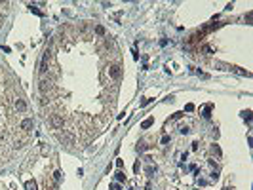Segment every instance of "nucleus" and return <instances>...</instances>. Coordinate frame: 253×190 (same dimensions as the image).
Returning <instances> with one entry per match:
<instances>
[{
    "label": "nucleus",
    "mask_w": 253,
    "mask_h": 190,
    "mask_svg": "<svg viewBox=\"0 0 253 190\" xmlns=\"http://www.w3.org/2000/svg\"><path fill=\"white\" fill-rule=\"evenodd\" d=\"M50 124L55 127V129H61V127L65 126V118H63V114H57V112L50 114Z\"/></svg>",
    "instance_id": "f257e3e1"
},
{
    "label": "nucleus",
    "mask_w": 253,
    "mask_h": 190,
    "mask_svg": "<svg viewBox=\"0 0 253 190\" xmlns=\"http://www.w3.org/2000/svg\"><path fill=\"white\" fill-rule=\"evenodd\" d=\"M109 76H111L112 80H118V78L122 76V67H120L118 63L111 65V67H109Z\"/></svg>",
    "instance_id": "f03ea898"
},
{
    "label": "nucleus",
    "mask_w": 253,
    "mask_h": 190,
    "mask_svg": "<svg viewBox=\"0 0 253 190\" xmlns=\"http://www.w3.org/2000/svg\"><path fill=\"white\" fill-rule=\"evenodd\" d=\"M14 107H15L17 112H27V103H25V99H21V97H15Z\"/></svg>",
    "instance_id": "7ed1b4c3"
},
{
    "label": "nucleus",
    "mask_w": 253,
    "mask_h": 190,
    "mask_svg": "<svg viewBox=\"0 0 253 190\" xmlns=\"http://www.w3.org/2000/svg\"><path fill=\"white\" fill-rule=\"evenodd\" d=\"M32 126H34L32 118H25V120H21V124H19V129H23V131H31Z\"/></svg>",
    "instance_id": "20e7f679"
},
{
    "label": "nucleus",
    "mask_w": 253,
    "mask_h": 190,
    "mask_svg": "<svg viewBox=\"0 0 253 190\" xmlns=\"http://www.w3.org/2000/svg\"><path fill=\"white\" fill-rule=\"evenodd\" d=\"M152 124H154V118H147V120L141 124V127H143V129H147V127H150V126H152Z\"/></svg>",
    "instance_id": "39448f33"
},
{
    "label": "nucleus",
    "mask_w": 253,
    "mask_h": 190,
    "mask_svg": "<svg viewBox=\"0 0 253 190\" xmlns=\"http://www.w3.org/2000/svg\"><path fill=\"white\" fill-rule=\"evenodd\" d=\"M25 188H27V190H36V182H34V181H27V182H25Z\"/></svg>",
    "instance_id": "423d86ee"
},
{
    "label": "nucleus",
    "mask_w": 253,
    "mask_h": 190,
    "mask_svg": "<svg viewBox=\"0 0 253 190\" xmlns=\"http://www.w3.org/2000/svg\"><path fill=\"white\" fill-rule=\"evenodd\" d=\"M116 179H118V181H126V175L122 171H118V173H116Z\"/></svg>",
    "instance_id": "0eeeda50"
},
{
    "label": "nucleus",
    "mask_w": 253,
    "mask_h": 190,
    "mask_svg": "<svg viewBox=\"0 0 253 190\" xmlns=\"http://www.w3.org/2000/svg\"><path fill=\"white\" fill-rule=\"evenodd\" d=\"M95 32H97V34H105V29H103L101 25H97V27H95Z\"/></svg>",
    "instance_id": "6e6552de"
},
{
    "label": "nucleus",
    "mask_w": 253,
    "mask_h": 190,
    "mask_svg": "<svg viewBox=\"0 0 253 190\" xmlns=\"http://www.w3.org/2000/svg\"><path fill=\"white\" fill-rule=\"evenodd\" d=\"M185 110H187V112H192V110H194V105H187V107H185Z\"/></svg>",
    "instance_id": "1a4fd4ad"
},
{
    "label": "nucleus",
    "mask_w": 253,
    "mask_h": 190,
    "mask_svg": "<svg viewBox=\"0 0 253 190\" xmlns=\"http://www.w3.org/2000/svg\"><path fill=\"white\" fill-rule=\"evenodd\" d=\"M31 10H32V12H34V14H38V15H42V12H40V10H38V8H34V6H31Z\"/></svg>",
    "instance_id": "9d476101"
},
{
    "label": "nucleus",
    "mask_w": 253,
    "mask_h": 190,
    "mask_svg": "<svg viewBox=\"0 0 253 190\" xmlns=\"http://www.w3.org/2000/svg\"><path fill=\"white\" fill-rule=\"evenodd\" d=\"M53 179H55V181H59V179H61V173L55 171V173H53Z\"/></svg>",
    "instance_id": "9b49d317"
},
{
    "label": "nucleus",
    "mask_w": 253,
    "mask_h": 190,
    "mask_svg": "<svg viewBox=\"0 0 253 190\" xmlns=\"http://www.w3.org/2000/svg\"><path fill=\"white\" fill-rule=\"evenodd\" d=\"M181 133H183V135H187V133H189V127L183 126V127H181Z\"/></svg>",
    "instance_id": "f8f14e48"
},
{
    "label": "nucleus",
    "mask_w": 253,
    "mask_h": 190,
    "mask_svg": "<svg viewBox=\"0 0 253 190\" xmlns=\"http://www.w3.org/2000/svg\"><path fill=\"white\" fill-rule=\"evenodd\" d=\"M137 150H139V152H143V150H145V145H143V143H141V145H137Z\"/></svg>",
    "instance_id": "ddd939ff"
},
{
    "label": "nucleus",
    "mask_w": 253,
    "mask_h": 190,
    "mask_svg": "<svg viewBox=\"0 0 253 190\" xmlns=\"http://www.w3.org/2000/svg\"><path fill=\"white\" fill-rule=\"evenodd\" d=\"M2 23H4V14L0 12V27H2Z\"/></svg>",
    "instance_id": "4468645a"
},
{
    "label": "nucleus",
    "mask_w": 253,
    "mask_h": 190,
    "mask_svg": "<svg viewBox=\"0 0 253 190\" xmlns=\"http://www.w3.org/2000/svg\"><path fill=\"white\" fill-rule=\"evenodd\" d=\"M111 190H120V186L118 185H111Z\"/></svg>",
    "instance_id": "2eb2a0df"
}]
</instances>
